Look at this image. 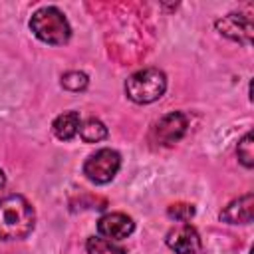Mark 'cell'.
Returning a JSON list of instances; mask_svg holds the SVG:
<instances>
[{
	"label": "cell",
	"instance_id": "8",
	"mask_svg": "<svg viewBox=\"0 0 254 254\" xmlns=\"http://www.w3.org/2000/svg\"><path fill=\"white\" fill-rule=\"evenodd\" d=\"M133 230H135V222L131 220V216H127L123 212L105 214L97 222V232L107 240H123Z\"/></svg>",
	"mask_w": 254,
	"mask_h": 254
},
{
	"label": "cell",
	"instance_id": "16",
	"mask_svg": "<svg viewBox=\"0 0 254 254\" xmlns=\"http://www.w3.org/2000/svg\"><path fill=\"white\" fill-rule=\"evenodd\" d=\"M4 185H6V175H4V171L0 169V189H2Z\"/></svg>",
	"mask_w": 254,
	"mask_h": 254
},
{
	"label": "cell",
	"instance_id": "3",
	"mask_svg": "<svg viewBox=\"0 0 254 254\" xmlns=\"http://www.w3.org/2000/svg\"><path fill=\"white\" fill-rule=\"evenodd\" d=\"M165 89H167V77L157 67H147V69L135 71L125 83L127 97L135 103L157 101L165 93Z\"/></svg>",
	"mask_w": 254,
	"mask_h": 254
},
{
	"label": "cell",
	"instance_id": "2",
	"mask_svg": "<svg viewBox=\"0 0 254 254\" xmlns=\"http://www.w3.org/2000/svg\"><path fill=\"white\" fill-rule=\"evenodd\" d=\"M30 28L38 40H42L50 46H64L71 36L67 18L56 6H44V8L36 10L32 14Z\"/></svg>",
	"mask_w": 254,
	"mask_h": 254
},
{
	"label": "cell",
	"instance_id": "15",
	"mask_svg": "<svg viewBox=\"0 0 254 254\" xmlns=\"http://www.w3.org/2000/svg\"><path fill=\"white\" fill-rule=\"evenodd\" d=\"M167 214H169L171 218L179 220V222H187L189 218H192V216H194V206H192V204H189V202H175V204H171V206H169Z\"/></svg>",
	"mask_w": 254,
	"mask_h": 254
},
{
	"label": "cell",
	"instance_id": "9",
	"mask_svg": "<svg viewBox=\"0 0 254 254\" xmlns=\"http://www.w3.org/2000/svg\"><path fill=\"white\" fill-rule=\"evenodd\" d=\"M254 218V194L246 192L244 196L232 200L222 212H220V220L228 222V224H248Z\"/></svg>",
	"mask_w": 254,
	"mask_h": 254
},
{
	"label": "cell",
	"instance_id": "1",
	"mask_svg": "<svg viewBox=\"0 0 254 254\" xmlns=\"http://www.w3.org/2000/svg\"><path fill=\"white\" fill-rule=\"evenodd\" d=\"M36 224L34 206L20 194H8L0 198V238L16 240L32 232Z\"/></svg>",
	"mask_w": 254,
	"mask_h": 254
},
{
	"label": "cell",
	"instance_id": "11",
	"mask_svg": "<svg viewBox=\"0 0 254 254\" xmlns=\"http://www.w3.org/2000/svg\"><path fill=\"white\" fill-rule=\"evenodd\" d=\"M85 248L89 254H127L123 246H117L113 240L101 238V236H91L85 242Z\"/></svg>",
	"mask_w": 254,
	"mask_h": 254
},
{
	"label": "cell",
	"instance_id": "6",
	"mask_svg": "<svg viewBox=\"0 0 254 254\" xmlns=\"http://www.w3.org/2000/svg\"><path fill=\"white\" fill-rule=\"evenodd\" d=\"M165 242H167V246H169L171 250H175L177 254H198V252H200V246H202L198 232H196L190 224H187V222H183V224L171 228V230L167 232Z\"/></svg>",
	"mask_w": 254,
	"mask_h": 254
},
{
	"label": "cell",
	"instance_id": "10",
	"mask_svg": "<svg viewBox=\"0 0 254 254\" xmlns=\"http://www.w3.org/2000/svg\"><path fill=\"white\" fill-rule=\"evenodd\" d=\"M54 135L62 141H69L77 131H79V113L77 111H65L58 115L52 123Z\"/></svg>",
	"mask_w": 254,
	"mask_h": 254
},
{
	"label": "cell",
	"instance_id": "4",
	"mask_svg": "<svg viewBox=\"0 0 254 254\" xmlns=\"http://www.w3.org/2000/svg\"><path fill=\"white\" fill-rule=\"evenodd\" d=\"M121 167V157L113 149H99L97 153L89 155L83 163V175L97 185L109 183Z\"/></svg>",
	"mask_w": 254,
	"mask_h": 254
},
{
	"label": "cell",
	"instance_id": "13",
	"mask_svg": "<svg viewBox=\"0 0 254 254\" xmlns=\"http://www.w3.org/2000/svg\"><path fill=\"white\" fill-rule=\"evenodd\" d=\"M238 159L248 169L254 165V139H252V133H246L240 139V143H238Z\"/></svg>",
	"mask_w": 254,
	"mask_h": 254
},
{
	"label": "cell",
	"instance_id": "7",
	"mask_svg": "<svg viewBox=\"0 0 254 254\" xmlns=\"http://www.w3.org/2000/svg\"><path fill=\"white\" fill-rule=\"evenodd\" d=\"M216 30L230 38V40H236L240 44H250L252 42V20L250 16H242V14H228V16H222L216 20Z\"/></svg>",
	"mask_w": 254,
	"mask_h": 254
},
{
	"label": "cell",
	"instance_id": "12",
	"mask_svg": "<svg viewBox=\"0 0 254 254\" xmlns=\"http://www.w3.org/2000/svg\"><path fill=\"white\" fill-rule=\"evenodd\" d=\"M79 137L85 143H97L107 137V127L99 119H87L83 125H79Z\"/></svg>",
	"mask_w": 254,
	"mask_h": 254
},
{
	"label": "cell",
	"instance_id": "14",
	"mask_svg": "<svg viewBox=\"0 0 254 254\" xmlns=\"http://www.w3.org/2000/svg\"><path fill=\"white\" fill-rule=\"evenodd\" d=\"M87 75L83 71H67L62 75V85L67 91H81L87 87Z\"/></svg>",
	"mask_w": 254,
	"mask_h": 254
},
{
	"label": "cell",
	"instance_id": "5",
	"mask_svg": "<svg viewBox=\"0 0 254 254\" xmlns=\"http://www.w3.org/2000/svg\"><path fill=\"white\" fill-rule=\"evenodd\" d=\"M187 127H189V121L185 113L181 111L167 113L155 123L151 131V141L157 145H173L187 133Z\"/></svg>",
	"mask_w": 254,
	"mask_h": 254
}]
</instances>
